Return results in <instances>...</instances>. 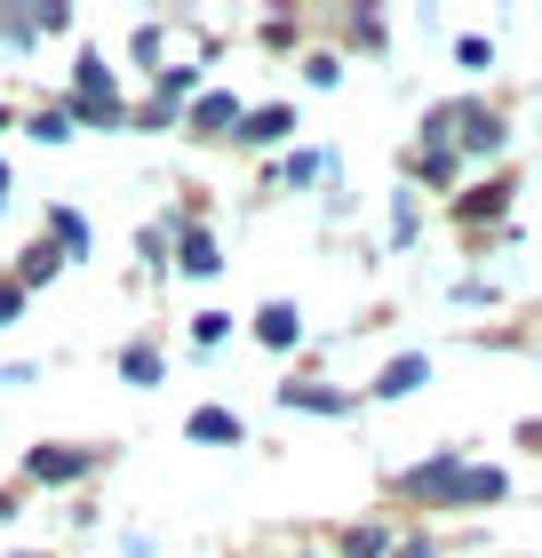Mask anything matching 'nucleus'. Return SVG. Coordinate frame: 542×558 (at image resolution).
Instances as JSON below:
<instances>
[{"instance_id":"10","label":"nucleus","mask_w":542,"mask_h":558,"mask_svg":"<svg viewBox=\"0 0 542 558\" xmlns=\"http://www.w3.org/2000/svg\"><path fill=\"white\" fill-rule=\"evenodd\" d=\"M399 558H431V550H423V543H407V550H399Z\"/></svg>"},{"instance_id":"9","label":"nucleus","mask_w":542,"mask_h":558,"mask_svg":"<svg viewBox=\"0 0 542 558\" xmlns=\"http://www.w3.org/2000/svg\"><path fill=\"white\" fill-rule=\"evenodd\" d=\"M16 303H24V288H0V319H16Z\"/></svg>"},{"instance_id":"4","label":"nucleus","mask_w":542,"mask_h":558,"mask_svg":"<svg viewBox=\"0 0 542 558\" xmlns=\"http://www.w3.org/2000/svg\"><path fill=\"white\" fill-rule=\"evenodd\" d=\"M415 384H423V360H399V367H383L375 399H399V391H415Z\"/></svg>"},{"instance_id":"11","label":"nucleus","mask_w":542,"mask_h":558,"mask_svg":"<svg viewBox=\"0 0 542 558\" xmlns=\"http://www.w3.org/2000/svg\"><path fill=\"white\" fill-rule=\"evenodd\" d=\"M0 192H9V168H0Z\"/></svg>"},{"instance_id":"7","label":"nucleus","mask_w":542,"mask_h":558,"mask_svg":"<svg viewBox=\"0 0 542 558\" xmlns=\"http://www.w3.org/2000/svg\"><path fill=\"white\" fill-rule=\"evenodd\" d=\"M192 439H240V423L208 408V415H192Z\"/></svg>"},{"instance_id":"1","label":"nucleus","mask_w":542,"mask_h":558,"mask_svg":"<svg viewBox=\"0 0 542 558\" xmlns=\"http://www.w3.org/2000/svg\"><path fill=\"white\" fill-rule=\"evenodd\" d=\"M407 495H431V502H479V495H503V471L431 463V471H407Z\"/></svg>"},{"instance_id":"2","label":"nucleus","mask_w":542,"mask_h":558,"mask_svg":"<svg viewBox=\"0 0 542 558\" xmlns=\"http://www.w3.org/2000/svg\"><path fill=\"white\" fill-rule=\"evenodd\" d=\"M24 471H33L40 487H64V478L88 471V447H33V454H24Z\"/></svg>"},{"instance_id":"5","label":"nucleus","mask_w":542,"mask_h":558,"mask_svg":"<svg viewBox=\"0 0 542 558\" xmlns=\"http://www.w3.org/2000/svg\"><path fill=\"white\" fill-rule=\"evenodd\" d=\"M48 223H57V247H72V256H81V247H88V223L72 216V208H48Z\"/></svg>"},{"instance_id":"3","label":"nucleus","mask_w":542,"mask_h":558,"mask_svg":"<svg viewBox=\"0 0 542 558\" xmlns=\"http://www.w3.org/2000/svg\"><path fill=\"white\" fill-rule=\"evenodd\" d=\"M255 336H264L272 351H296V336H303L296 303H264V312H255Z\"/></svg>"},{"instance_id":"8","label":"nucleus","mask_w":542,"mask_h":558,"mask_svg":"<svg viewBox=\"0 0 542 558\" xmlns=\"http://www.w3.org/2000/svg\"><path fill=\"white\" fill-rule=\"evenodd\" d=\"M184 264H192V271H216V247H208V240L192 232V240H184Z\"/></svg>"},{"instance_id":"12","label":"nucleus","mask_w":542,"mask_h":558,"mask_svg":"<svg viewBox=\"0 0 542 558\" xmlns=\"http://www.w3.org/2000/svg\"><path fill=\"white\" fill-rule=\"evenodd\" d=\"M16 558H24V550H16Z\"/></svg>"},{"instance_id":"6","label":"nucleus","mask_w":542,"mask_h":558,"mask_svg":"<svg viewBox=\"0 0 542 558\" xmlns=\"http://www.w3.org/2000/svg\"><path fill=\"white\" fill-rule=\"evenodd\" d=\"M344 558H383V526H351V535H344Z\"/></svg>"}]
</instances>
